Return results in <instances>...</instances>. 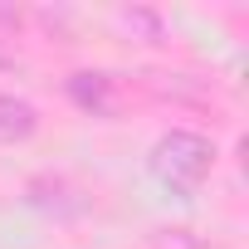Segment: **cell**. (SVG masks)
Returning a JSON list of instances; mask_svg holds the SVG:
<instances>
[{
    "instance_id": "6da1fadb",
    "label": "cell",
    "mask_w": 249,
    "mask_h": 249,
    "mask_svg": "<svg viewBox=\"0 0 249 249\" xmlns=\"http://www.w3.org/2000/svg\"><path fill=\"white\" fill-rule=\"evenodd\" d=\"M215 166V142L196 137V132H166L157 147H152V171L176 186V191H196Z\"/></svg>"
},
{
    "instance_id": "7a4b0ae2",
    "label": "cell",
    "mask_w": 249,
    "mask_h": 249,
    "mask_svg": "<svg viewBox=\"0 0 249 249\" xmlns=\"http://www.w3.org/2000/svg\"><path fill=\"white\" fill-rule=\"evenodd\" d=\"M35 127H39V112L15 93H0V142H25L35 137Z\"/></svg>"
},
{
    "instance_id": "3957f363",
    "label": "cell",
    "mask_w": 249,
    "mask_h": 249,
    "mask_svg": "<svg viewBox=\"0 0 249 249\" xmlns=\"http://www.w3.org/2000/svg\"><path fill=\"white\" fill-rule=\"evenodd\" d=\"M69 98H73L78 107H88V112H107V107H112L103 73H73V78H69Z\"/></svg>"
}]
</instances>
